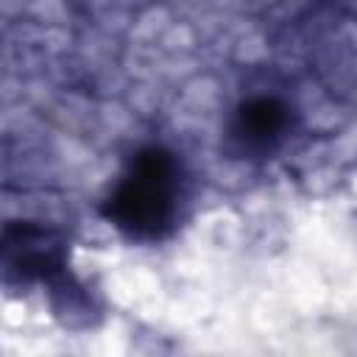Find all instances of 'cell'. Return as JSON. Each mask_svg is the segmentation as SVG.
<instances>
[{
    "mask_svg": "<svg viewBox=\"0 0 357 357\" xmlns=\"http://www.w3.org/2000/svg\"><path fill=\"white\" fill-rule=\"evenodd\" d=\"M178 167L159 148L142 151L109 198L106 215L117 229L139 240L162 237L176 218Z\"/></svg>",
    "mask_w": 357,
    "mask_h": 357,
    "instance_id": "cell-1",
    "label": "cell"
},
{
    "mask_svg": "<svg viewBox=\"0 0 357 357\" xmlns=\"http://www.w3.org/2000/svg\"><path fill=\"white\" fill-rule=\"evenodd\" d=\"M284 128H287V112H284V106L276 103V100L259 98V100L245 103L237 112L234 139L245 151L262 153V151H271L284 137Z\"/></svg>",
    "mask_w": 357,
    "mask_h": 357,
    "instance_id": "cell-2",
    "label": "cell"
},
{
    "mask_svg": "<svg viewBox=\"0 0 357 357\" xmlns=\"http://www.w3.org/2000/svg\"><path fill=\"white\" fill-rule=\"evenodd\" d=\"M61 265L59 245H53L50 234L42 229L20 226L6 237V268L20 273H50Z\"/></svg>",
    "mask_w": 357,
    "mask_h": 357,
    "instance_id": "cell-3",
    "label": "cell"
}]
</instances>
